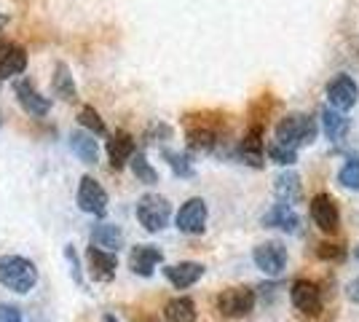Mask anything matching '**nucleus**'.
<instances>
[{
  "mask_svg": "<svg viewBox=\"0 0 359 322\" xmlns=\"http://www.w3.org/2000/svg\"><path fill=\"white\" fill-rule=\"evenodd\" d=\"M6 48H8V43H6V41H3V38H0V54H3V51H6Z\"/></svg>",
  "mask_w": 359,
  "mask_h": 322,
  "instance_id": "e433bc0d",
  "label": "nucleus"
},
{
  "mask_svg": "<svg viewBox=\"0 0 359 322\" xmlns=\"http://www.w3.org/2000/svg\"><path fill=\"white\" fill-rule=\"evenodd\" d=\"M164 276L169 279L172 288L177 290H185L196 285L201 276H204V266L196 261H182V263H172V266H164Z\"/></svg>",
  "mask_w": 359,
  "mask_h": 322,
  "instance_id": "4468645a",
  "label": "nucleus"
},
{
  "mask_svg": "<svg viewBox=\"0 0 359 322\" xmlns=\"http://www.w3.org/2000/svg\"><path fill=\"white\" fill-rule=\"evenodd\" d=\"M359 100V86L357 81L351 76H346V73H341V76H335L332 81L327 83V102L330 107H335V110H351V107L357 105Z\"/></svg>",
  "mask_w": 359,
  "mask_h": 322,
  "instance_id": "0eeeda50",
  "label": "nucleus"
},
{
  "mask_svg": "<svg viewBox=\"0 0 359 322\" xmlns=\"http://www.w3.org/2000/svg\"><path fill=\"white\" fill-rule=\"evenodd\" d=\"M135 322H158L156 317H150V314H137Z\"/></svg>",
  "mask_w": 359,
  "mask_h": 322,
  "instance_id": "f704fd0d",
  "label": "nucleus"
},
{
  "mask_svg": "<svg viewBox=\"0 0 359 322\" xmlns=\"http://www.w3.org/2000/svg\"><path fill=\"white\" fill-rule=\"evenodd\" d=\"M273 194H276V199L290 204V207L300 204V199H303L300 177L295 172H282V175H276V180H273Z\"/></svg>",
  "mask_w": 359,
  "mask_h": 322,
  "instance_id": "a211bd4d",
  "label": "nucleus"
},
{
  "mask_svg": "<svg viewBox=\"0 0 359 322\" xmlns=\"http://www.w3.org/2000/svg\"><path fill=\"white\" fill-rule=\"evenodd\" d=\"M346 295H348V301L359 304V276H357V279H351V282L346 285Z\"/></svg>",
  "mask_w": 359,
  "mask_h": 322,
  "instance_id": "72a5a7b5",
  "label": "nucleus"
},
{
  "mask_svg": "<svg viewBox=\"0 0 359 322\" xmlns=\"http://www.w3.org/2000/svg\"><path fill=\"white\" fill-rule=\"evenodd\" d=\"M316 255H319L322 261H344L346 250L341 245H330V242H325V245H319Z\"/></svg>",
  "mask_w": 359,
  "mask_h": 322,
  "instance_id": "7c9ffc66",
  "label": "nucleus"
},
{
  "mask_svg": "<svg viewBox=\"0 0 359 322\" xmlns=\"http://www.w3.org/2000/svg\"><path fill=\"white\" fill-rule=\"evenodd\" d=\"M348 126H351V121H348V116H346L344 110H335V107H325L322 110V129H325L327 140L341 142L346 137V132H348Z\"/></svg>",
  "mask_w": 359,
  "mask_h": 322,
  "instance_id": "4be33fe9",
  "label": "nucleus"
},
{
  "mask_svg": "<svg viewBox=\"0 0 359 322\" xmlns=\"http://www.w3.org/2000/svg\"><path fill=\"white\" fill-rule=\"evenodd\" d=\"M86 266H89L91 279H97V282H110V279L116 276V269H118V258H116V253H105V250L91 245L89 250H86Z\"/></svg>",
  "mask_w": 359,
  "mask_h": 322,
  "instance_id": "f8f14e48",
  "label": "nucleus"
},
{
  "mask_svg": "<svg viewBox=\"0 0 359 322\" xmlns=\"http://www.w3.org/2000/svg\"><path fill=\"white\" fill-rule=\"evenodd\" d=\"M290 298H292V307L306 317H316L322 311V290L311 279H295L290 288Z\"/></svg>",
  "mask_w": 359,
  "mask_h": 322,
  "instance_id": "423d86ee",
  "label": "nucleus"
},
{
  "mask_svg": "<svg viewBox=\"0 0 359 322\" xmlns=\"http://www.w3.org/2000/svg\"><path fill=\"white\" fill-rule=\"evenodd\" d=\"M266 154L273 164H282V167H290V164H295L298 161V151H292V148H287L282 142H276V140H271L269 145H266Z\"/></svg>",
  "mask_w": 359,
  "mask_h": 322,
  "instance_id": "c85d7f7f",
  "label": "nucleus"
},
{
  "mask_svg": "<svg viewBox=\"0 0 359 322\" xmlns=\"http://www.w3.org/2000/svg\"><path fill=\"white\" fill-rule=\"evenodd\" d=\"M276 142L298 151L303 145H311L316 140V121L309 113H290L276 123Z\"/></svg>",
  "mask_w": 359,
  "mask_h": 322,
  "instance_id": "f257e3e1",
  "label": "nucleus"
},
{
  "mask_svg": "<svg viewBox=\"0 0 359 322\" xmlns=\"http://www.w3.org/2000/svg\"><path fill=\"white\" fill-rule=\"evenodd\" d=\"M175 223H177V229L182 234H204L207 229V201L194 196V199H188L182 207H180L177 217H175Z\"/></svg>",
  "mask_w": 359,
  "mask_h": 322,
  "instance_id": "1a4fd4ad",
  "label": "nucleus"
},
{
  "mask_svg": "<svg viewBox=\"0 0 359 322\" xmlns=\"http://www.w3.org/2000/svg\"><path fill=\"white\" fill-rule=\"evenodd\" d=\"M263 226H266V229H282V231H287V234H292V231H298L300 220L290 204L279 201V204H273L269 213L263 215Z\"/></svg>",
  "mask_w": 359,
  "mask_h": 322,
  "instance_id": "f3484780",
  "label": "nucleus"
},
{
  "mask_svg": "<svg viewBox=\"0 0 359 322\" xmlns=\"http://www.w3.org/2000/svg\"><path fill=\"white\" fill-rule=\"evenodd\" d=\"M0 322H25L22 311L11 304H0Z\"/></svg>",
  "mask_w": 359,
  "mask_h": 322,
  "instance_id": "2f4dec72",
  "label": "nucleus"
},
{
  "mask_svg": "<svg viewBox=\"0 0 359 322\" xmlns=\"http://www.w3.org/2000/svg\"><path fill=\"white\" fill-rule=\"evenodd\" d=\"M135 137L129 135V132H123L118 129L116 135H110L107 140V159H110V167L113 169H123L129 161H132V156H135Z\"/></svg>",
  "mask_w": 359,
  "mask_h": 322,
  "instance_id": "2eb2a0df",
  "label": "nucleus"
},
{
  "mask_svg": "<svg viewBox=\"0 0 359 322\" xmlns=\"http://www.w3.org/2000/svg\"><path fill=\"white\" fill-rule=\"evenodd\" d=\"M311 217H314L316 229L325 234H335L341 229V213L330 194H316L311 199Z\"/></svg>",
  "mask_w": 359,
  "mask_h": 322,
  "instance_id": "9d476101",
  "label": "nucleus"
},
{
  "mask_svg": "<svg viewBox=\"0 0 359 322\" xmlns=\"http://www.w3.org/2000/svg\"><path fill=\"white\" fill-rule=\"evenodd\" d=\"M161 154H164V159L169 161V167L177 177H194V164L185 154H175V151H161Z\"/></svg>",
  "mask_w": 359,
  "mask_h": 322,
  "instance_id": "c756f323",
  "label": "nucleus"
},
{
  "mask_svg": "<svg viewBox=\"0 0 359 322\" xmlns=\"http://www.w3.org/2000/svg\"><path fill=\"white\" fill-rule=\"evenodd\" d=\"M239 156L244 164H250V167L260 169L263 167V159H266V142H263V126L260 123H255L252 129L244 135L239 145Z\"/></svg>",
  "mask_w": 359,
  "mask_h": 322,
  "instance_id": "ddd939ff",
  "label": "nucleus"
},
{
  "mask_svg": "<svg viewBox=\"0 0 359 322\" xmlns=\"http://www.w3.org/2000/svg\"><path fill=\"white\" fill-rule=\"evenodd\" d=\"M166 322H196V304L188 295H177L164 307Z\"/></svg>",
  "mask_w": 359,
  "mask_h": 322,
  "instance_id": "393cba45",
  "label": "nucleus"
},
{
  "mask_svg": "<svg viewBox=\"0 0 359 322\" xmlns=\"http://www.w3.org/2000/svg\"><path fill=\"white\" fill-rule=\"evenodd\" d=\"M91 245L105 250V253H118L123 247V231L116 223H97L91 229Z\"/></svg>",
  "mask_w": 359,
  "mask_h": 322,
  "instance_id": "6ab92c4d",
  "label": "nucleus"
},
{
  "mask_svg": "<svg viewBox=\"0 0 359 322\" xmlns=\"http://www.w3.org/2000/svg\"><path fill=\"white\" fill-rule=\"evenodd\" d=\"M354 258H357V263H359V245H357V250H354Z\"/></svg>",
  "mask_w": 359,
  "mask_h": 322,
  "instance_id": "58836bf2",
  "label": "nucleus"
},
{
  "mask_svg": "<svg viewBox=\"0 0 359 322\" xmlns=\"http://www.w3.org/2000/svg\"><path fill=\"white\" fill-rule=\"evenodd\" d=\"M132 172H135V177L140 180V183H145V185H153V183H158V172L150 167V161H148V156L142 154V151H137L135 156H132Z\"/></svg>",
  "mask_w": 359,
  "mask_h": 322,
  "instance_id": "a878e982",
  "label": "nucleus"
},
{
  "mask_svg": "<svg viewBox=\"0 0 359 322\" xmlns=\"http://www.w3.org/2000/svg\"><path fill=\"white\" fill-rule=\"evenodd\" d=\"M78 121H81V126L86 129V132H91V135H97V137H105L107 135V126L105 121H102V116L94 110L91 105L81 107V113H78Z\"/></svg>",
  "mask_w": 359,
  "mask_h": 322,
  "instance_id": "bb28decb",
  "label": "nucleus"
},
{
  "mask_svg": "<svg viewBox=\"0 0 359 322\" xmlns=\"http://www.w3.org/2000/svg\"><path fill=\"white\" fill-rule=\"evenodd\" d=\"M78 207L83 213L94 215V217H105L107 213V191L91 175L81 177V185H78Z\"/></svg>",
  "mask_w": 359,
  "mask_h": 322,
  "instance_id": "39448f33",
  "label": "nucleus"
},
{
  "mask_svg": "<svg viewBox=\"0 0 359 322\" xmlns=\"http://www.w3.org/2000/svg\"><path fill=\"white\" fill-rule=\"evenodd\" d=\"M51 89H54V94H57L60 100H65V102H78V86H75L73 73H70V67H67L65 62H57V67H54Z\"/></svg>",
  "mask_w": 359,
  "mask_h": 322,
  "instance_id": "412c9836",
  "label": "nucleus"
},
{
  "mask_svg": "<svg viewBox=\"0 0 359 322\" xmlns=\"http://www.w3.org/2000/svg\"><path fill=\"white\" fill-rule=\"evenodd\" d=\"M252 261L263 274H282L287 266V247L282 242H263V245L255 247Z\"/></svg>",
  "mask_w": 359,
  "mask_h": 322,
  "instance_id": "6e6552de",
  "label": "nucleus"
},
{
  "mask_svg": "<svg viewBox=\"0 0 359 322\" xmlns=\"http://www.w3.org/2000/svg\"><path fill=\"white\" fill-rule=\"evenodd\" d=\"M255 309L252 288H228L217 295V311L228 320H241Z\"/></svg>",
  "mask_w": 359,
  "mask_h": 322,
  "instance_id": "20e7f679",
  "label": "nucleus"
},
{
  "mask_svg": "<svg viewBox=\"0 0 359 322\" xmlns=\"http://www.w3.org/2000/svg\"><path fill=\"white\" fill-rule=\"evenodd\" d=\"M135 215L142 229L150 231V234H158V231L166 229V223L172 217V204L164 196H158V194H145L137 201Z\"/></svg>",
  "mask_w": 359,
  "mask_h": 322,
  "instance_id": "7ed1b4c3",
  "label": "nucleus"
},
{
  "mask_svg": "<svg viewBox=\"0 0 359 322\" xmlns=\"http://www.w3.org/2000/svg\"><path fill=\"white\" fill-rule=\"evenodd\" d=\"M338 183L348 188V191L359 188V154H351L346 159V164L338 172Z\"/></svg>",
  "mask_w": 359,
  "mask_h": 322,
  "instance_id": "cd10ccee",
  "label": "nucleus"
},
{
  "mask_svg": "<svg viewBox=\"0 0 359 322\" xmlns=\"http://www.w3.org/2000/svg\"><path fill=\"white\" fill-rule=\"evenodd\" d=\"M14 94H16V100H19V105L25 107V113H30L35 119H43L46 113H48V107H51L48 97H43V94L35 89V83H32L30 78L16 81Z\"/></svg>",
  "mask_w": 359,
  "mask_h": 322,
  "instance_id": "9b49d317",
  "label": "nucleus"
},
{
  "mask_svg": "<svg viewBox=\"0 0 359 322\" xmlns=\"http://www.w3.org/2000/svg\"><path fill=\"white\" fill-rule=\"evenodd\" d=\"M6 25H8V16H6V14H3V11H0V30H3Z\"/></svg>",
  "mask_w": 359,
  "mask_h": 322,
  "instance_id": "c9c22d12",
  "label": "nucleus"
},
{
  "mask_svg": "<svg viewBox=\"0 0 359 322\" xmlns=\"http://www.w3.org/2000/svg\"><path fill=\"white\" fill-rule=\"evenodd\" d=\"M0 83H3V78H0Z\"/></svg>",
  "mask_w": 359,
  "mask_h": 322,
  "instance_id": "ea45409f",
  "label": "nucleus"
},
{
  "mask_svg": "<svg viewBox=\"0 0 359 322\" xmlns=\"http://www.w3.org/2000/svg\"><path fill=\"white\" fill-rule=\"evenodd\" d=\"M0 285L14 293H30L38 285L35 263L22 255H3L0 258Z\"/></svg>",
  "mask_w": 359,
  "mask_h": 322,
  "instance_id": "f03ea898",
  "label": "nucleus"
},
{
  "mask_svg": "<svg viewBox=\"0 0 359 322\" xmlns=\"http://www.w3.org/2000/svg\"><path fill=\"white\" fill-rule=\"evenodd\" d=\"M97 135H91L86 129H78L70 135V148L83 164H97L100 161V148H97Z\"/></svg>",
  "mask_w": 359,
  "mask_h": 322,
  "instance_id": "aec40b11",
  "label": "nucleus"
},
{
  "mask_svg": "<svg viewBox=\"0 0 359 322\" xmlns=\"http://www.w3.org/2000/svg\"><path fill=\"white\" fill-rule=\"evenodd\" d=\"M164 261V253L153 245H137L129 253V266L137 276H153L156 266Z\"/></svg>",
  "mask_w": 359,
  "mask_h": 322,
  "instance_id": "dca6fc26",
  "label": "nucleus"
},
{
  "mask_svg": "<svg viewBox=\"0 0 359 322\" xmlns=\"http://www.w3.org/2000/svg\"><path fill=\"white\" fill-rule=\"evenodd\" d=\"M217 145V132L207 126V123H198V126H191L188 129V148L196 151V154H210Z\"/></svg>",
  "mask_w": 359,
  "mask_h": 322,
  "instance_id": "b1692460",
  "label": "nucleus"
},
{
  "mask_svg": "<svg viewBox=\"0 0 359 322\" xmlns=\"http://www.w3.org/2000/svg\"><path fill=\"white\" fill-rule=\"evenodd\" d=\"M65 258H67V261H70V266H73V276H75V282H81V269H78V255H75L73 245H67V247H65Z\"/></svg>",
  "mask_w": 359,
  "mask_h": 322,
  "instance_id": "473e14b6",
  "label": "nucleus"
},
{
  "mask_svg": "<svg viewBox=\"0 0 359 322\" xmlns=\"http://www.w3.org/2000/svg\"><path fill=\"white\" fill-rule=\"evenodd\" d=\"M105 322H118V320H116L113 314H105Z\"/></svg>",
  "mask_w": 359,
  "mask_h": 322,
  "instance_id": "4c0bfd02",
  "label": "nucleus"
},
{
  "mask_svg": "<svg viewBox=\"0 0 359 322\" xmlns=\"http://www.w3.org/2000/svg\"><path fill=\"white\" fill-rule=\"evenodd\" d=\"M27 67V51L16 43H8V48L0 54V78H14L25 73Z\"/></svg>",
  "mask_w": 359,
  "mask_h": 322,
  "instance_id": "5701e85b",
  "label": "nucleus"
}]
</instances>
